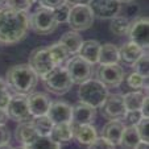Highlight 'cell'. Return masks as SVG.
<instances>
[{"label": "cell", "instance_id": "6da1fadb", "mask_svg": "<svg viewBox=\"0 0 149 149\" xmlns=\"http://www.w3.org/2000/svg\"><path fill=\"white\" fill-rule=\"evenodd\" d=\"M29 29L28 12L4 6L0 8V45H13L25 37Z\"/></svg>", "mask_w": 149, "mask_h": 149}, {"label": "cell", "instance_id": "7a4b0ae2", "mask_svg": "<svg viewBox=\"0 0 149 149\" xmlns=\"http://www.w3.org/2000/svg\"><path fill=\"white\" fill-rule=\"evenodd\" d=\"M8 87L19 95H29L37 86L38 77L28 63L15 65L8 69L6 74Z\"/></svg>", "mask_w": 149, "mask_h": 149}, {"label": "cell", "instance_id": "3957f363", "mask_svg": "<svg viewBox=\"0 0 149 149\" xmlns=\"http://www.w3.org/2000/svg\"><path fill=\"white\" fill-rule=\"evenodd\" d=\"M79 86H81L78 90L79 102L93 108H100V106L108 96V88L102 84L98 79L90 78Z\"/></svg>", "mask_w": 149, "mask_h": 149}, {"label": "cell", "instance_id": "277c9868", "mask_svg": "<svg viewBox=\"0 0 149 149\" xmlns=\"http://www.w3.org/2000/svg\"><path fill=\"white\" fill-rule=\"evenodd\" d=\"M42 82L45 84L46 90L56 95H63L69 93L74 84L66 68H62V66H56L50 73H48L42 78Z\"/></svg>", "mask_w": 149, "mask_h": 149}, {"label": "cell", "instance_id": "5b68a950", "mask_svg": "<svg viewBox=\"0 0 149 149\" xmlns=\"http://www.w3.org/2000/svg\"><path fill=\"white\" fill-rule=\"evenodd\" d=\"M57 26H58V23L56 21V17L52 9L40 7L29 17V28L34 33L41 34V36L53 33Z\"/></svg>", "mask_w": 149, "mask_h": 149}, {"label": "cell", "instance_id": "8992f818", "mask_svg": "<svg viewBox=\"0 0 149 149\" xmlns=\"http://www.w3.org/2000/svg\"><path fill=\"white\" fill-rule=\"evenodd\" d=\"M68 24L73 31H86L94 24V15L87 4H77L71 6L69 12Z\"/></svg>", "mask_w": 149, "mask_h": 149}, {"label": "cell", "instance_id": "52a82bcc", "mask_svg": "<svg viewBox=\"0 0 149 149\" xmlns=\"http://www.w3.org/2000/svg\"><path fill=\"white\" fill-rule=\"evenodd\" d=\"M28 65L34 70L37 77H41V79L56 68V65H54V62H53V58H52L50 53H49L48 46H46V48L34 49L31 53V56H29Z\"/></svg>", "mask_w": 149, "mask_h": 149}, {"label": "cell", "instance_id": "ba28073f", "mask_svg": "<svg viewBox=\"0 0 149 149\" xmlns=\"http://www.w3.org/2000/svg\"><path fill=\"white\" fill-rule=\"evenodd\" d=\"M96 78L106 87H119L124 81V70L119 63L99 65L96 69Z\"/></svg>", "mask_w": 149, "mask_h": 149}, {"label": "cell", "instance_id": "9c48e42d", "mask_svg": "<svg viewBox=\"0 0 149 149\" xmlns=\"http://www.w3.org/2000/svg\"><path fill=\"white\" fill-rule=\"evenodd\" d=\"M7 115L8 119H12L15 121L23 123V121H29L32 120V115L29 112V107H28V99L26 95H13L9 100L8 106L6 107Z\"/></svg>", "mask_w": 149, "mask_h": 149}, {"label": "cell", "instance_id": "30bf717a", "mask_svg": "<svg viewBox=\"0 0 149 149\" xmlns=\"http://www.w3.org/2000/svg\"><path fill=\"white\" fill-rule=\"evenodd\" d=\"M125 112L127 110L121 94H108L107 99L100 106V113L108 120H120Z\"/></svg>", "mask_w": 149, "mask_h": 149}, {"label": "cell", "instance_id": "8fae6325", "mask_svg": "<svg viewBox=\"0 0 149 149\" xmlns=\"http://www.w3.org/2000/svg\"><path fill=\"white\" fill-rule=\"evenodd\" d=\"M87 6L90 7L94 17L102 20L116 17L121 8L119 0H88Z\"/></svg>", "mask_w": 149, "mask_h": 149}, {"label": "cell", "instance_id": "7c38bea8", "mask_svg": "<svg viewBox=\"0 0 149 149\" xmlns=\"http://www.w3.org/2000/svg\"><path fill=\"white\" fill-rule=\"evenodd\" d=\"M66 70L73 83L82 84L91 77V65L82 59L79 56H73L66 63Z\"/></svg>", "mask_w": 149, "mask_h": 149}, {"label": "cell", "instance_id": "4fadbf2b", "mask_svg": "<svg viewBox=\"0 0 149 149\" xmlns=\"http://www.w3.org/2000/svg\"><path fill=\"white\" fill-rule=\"evenodd\" d=\"M149 20L146 16L137 17L130 24V31H128V36L131 37V42L139 45L143 48L144 50L148 49L149 45V37H148V26H149Z\"/></svg>", "mask_w": 149, "mask_h": 149}, {"label": "cell", "instance_id": "5bb4252c", "mask_svg": "<svg viewBox=\"0 0 149 149\" xmlns=\"http://www.w3.org/2000/svg\"><path fill=\"white\" fill-rule=\"evenodd\" d=\"M26 99H28V107L32 118H37V116H42L48 113V110L52 104V100L48 94L32 93L26 95Z\"/></svg>", "mask_w": 149, "mask_h": 149}, {"label": "cell", "instance_id": "9a60e30c", "mask_svg": "<svg viewBox=\"0 0 149 149\" xmlns=\"http://www.w3.org/2000/svg\"><path fill=\"white\" fill-rule=\"evenodd\" d=\"M71 113H73V107L66 102H54L50 104L48 110V116L53 124H61V123H70L71 121Z\"/></svg>", "mask_w": 149, "mask_h": 149}, {"label": "cell", "instance_id": "2e32d148", "mask_svg": "<svg viewBox=\"0 0 149 149\" xmlns=\"http://www.w3.org/2000/svg\"><path fill=\"white\" fill-rule=\"evenodd\" d=\"M95 116H96L95 108L79 102L73 107L70 123L75 124V125H84V124H90L91 125L94 123V120H95Z\"/></svg>", "mask_w": 149, "mask_h": 149}, {"label": "cell", "instance_id": "e0dca14e", "mask_svg": "<svg viewBox=\"0 0 149 149\" xmlns=\"http://www.w3.org/2000/svg\"><path fill=\"white\" fill-rule=\"evenodd\" d=\"M124 130H125V125L121 120H108L102 130V137L116 146L120 144Z\"/></svg>", "mask_w": 149, "mask_h": 149}, {"label": "cell", "instance_id": "ac0fdd59", "mask_svg": "<svg viewBox=\"0 0 149 149\" xmlns=\"http://www.w3.org/2000/svg\"><path fill=\"white\" fill-rule=\"evenodd\" d=\"M99 52H100V42L95 40H87L82 42L78 50V56L90 65H95L99 59Z\"/></svg>", "mask_w": 149, "mask_h": 149}, {"label": "cell", "instance_id": "d6986e66", "mask_svg": "<svg viewBox=\"0 0 149 149\" xmlns=\"http://www.w3.org/2000/svg\"><path fill=\"white\" fill-rule=\"evenodd\" d=\"M71 130H73V137L82 145H90L98 137L96 130L90 124H84V125L71 124Z\"/></svg>", "mask_w": 149, "mask_h": 149}, {"label": "cell", "instance_id": "ffe728a7", "mask_svg": "<svg viewBox=\"0 0 149 149\" xmlns=\"http://www.w3.org/2000/svg\"><path fill=\"white\" fill-rule=\"evenodd\" d=\"M143 54H145V50L140 48L139 45L133 44V42H127L119 49V61L124 62L127 65L132 66Z\"/></svg>", "mask_w": 149, "mask_h": 149}, {"label": "cell", "instance_id": "44dd1931", "mask_svg": "<svg viewBox=\"0 0 149 149\" xmlns=\"http://www.w3.org/2000/svg\"><path fill=\"white\" fill-rule=\"evenodd\" d=\"M15 135H16L17 141L21 143L24 146L29 145V144L38 136L36 132V130H34L33 125H32V120L20 123L16 128V133H15Z\"/></svg>", "mask_w": 149, "mask_h": 149}, {"label": "cell", "instance_id": "7402d4cb", "mask_svg": "<svg viewBox=\"0 0 149 149\" xmlns=\"http://www.w3.org/2000/svg\"><path fill=\"white\" fill-rule=\"evenodd\" d=\"M59 42L65 46L70 56H75V54H78V50H79V48H81L83 40H82L81 34H78V32L70 31V32H66V33L59 38Z\"/></svg>", "mask_w": 149, "mask_h": 149}, {"label": "cell", "instance_id": "603a6c76", "mask_svg": "<svg viewBox=\"0 0 149 149\" xmlns=\"http://www.w3.org/2000/svg\"><path fill=\"white\" fill-rule=\"evenodd\" d=\"M98 63L99 65L119 63V48H116L113 44H104V45H100Z\"/></svg>", "mask_w": 149, "mask_h": 149}, {"label": "cell", "instance_id": "cb8c5ba5", "mask_svg": "<svg viewBox=\"0 0 149 149\" xmlns=\"http://www.w3.org/2000/svg\"><path fill=\"white\" fill-rule=\"evenodd\" d=\"M49 137L54 140L56 143H66L73 139V130H71L70 123H61V124H54L52 133Z\"/></svg>", "mask_w": 149, "mask_h": 149}, {"label": "cell", "instance_id": "d4e9b609", "mask_svg": "<svg viewBox=\"0 0 149 149\" xmlns=\"http://www.w3.org/2000/svg\"><path fill=\"white\" fill-rule=\"evenodd\" d=\"M148 96V94H145L144 91L136 90L132 93H127L125 95H123L124 106H125L127 111H137L141 108L144 103V99Z\"/></svg>", "mask_w": 149, "mask_h": 149}, {"label": "cell", "instance_id": "484cf974", "mask_svg": "<svg viewBox=\"0 0 149 149\" xmlns=\"http://www.w3.org/2000/svg\"><path fill=\"white\" fill-rule=\"evenodd\" d=\"M140 143V137L136 127H125L120 140V145L124 149H135Z\"/></svg>", "mask_w": 149, "mask_h": 149}, {"label": "cell", "instance_id": "4316f807", "mask_svg": "<svg viewBox=\"0 0 149 149\" xmlns=\"http://www.w3.org/2000/svg\"><path fill=\"white\" fill-rule=\"evenodd\" d=\"M32 125L36 130L38 136H50L54 124L52 123V120L46 115H42L32 119Z\"/></svg>", "mask_w": 149, "mask_h": 149}, {"label": "cell", "instance_id": "83f0119b", "mask_svg": "<svg viewBox=\"0 0 149 149\" xmlns=\"http://www.w3.org/2000/svg\"><path fill=\"white\" fill-rule=\"evenodd\" d=\"M49 49V53H50L52 58H53V62L56 66H61L63 62L66 61V59L69 58V52L66 50V48L63 45H62L61 42H54V44H52V45L48 46Z\"/></svg>", "mask_w": 149, "mask_h": 149}, {"label": "cell", "instance_id": "f1b7e54d", "mask_svg": "<svg viewBox=\"0 0 149 149\" xmlns=\"http://www.w3.org/2000/svg\"><path fill=\"white\" fill-rule=\"evenodd\" d=\"M26 149H61V144L52 140L49 136H37Z\"/></svg>", "mask_w": 149, "mask_h": 149}, {"label": "cell", "instance_id": "f546056e", "mask_svg": "<svg viewBox=\"0 0 149 149\" xmlns=\"http://www.w3.org/2000/svg\"><path fill=\"white\" fill-rule=\"evenodd\" d=\"M130 24L131 21L128 19L121 16H116L113 19H111L110 29L116 36H125V34H128V31H130Z\"/></svg>", "mask_w": 149, "mask_h": 149}, {"label": "cell", "instance_id": "4dcf8cb0", "mask_svg": "<svg viewBox=\"0 0 149 149\" xmlns=\"http://www.w3.org/2000/svg\"><path fill=\"white\" fill-rule=\"evenodd\" d=\"M148 65H149V59H148V54L145 53V54H143L135 63H133L132 68L135 69V73L140 74L141 77H144V78L148 79V74H149Z\"/></svg>", "mask_w": 149, "mask_h": 149}, {"label": "cell", "instance_id": "1f68e13d", "mask_svg": "<svg viewBox=\"0 0 149 149\" xmlns=\"http://www.w3.org/2000/svg\"><path fill=\"white\" fill-rule=\"evenodd\" d=\"M11 98H12V95L9 93V87H8V84H7L6 79L0 78V108L6 110Z\"/></svg>", "mask_w": 149, "mask_h": 149}, {"label": "cell", "instance_id": "d6a6232c", "mask_svg": "<svg viewBox=\"0 0 149 149\" xmlns=\"http://www.w3.org/2000/svg\"><path fill=\"white\" fill-rule=\"evenodd\" d=\"M143 119V115H141L140 110L137 111H127L125 115L123 116V124L125 127H136L137 123Z\"/></svg>", "mask_w": 149, "mask_h": 149}, {"label": "cell", "instance_id": "836d02e7", "mask_svg": "<svg viewBox=\"0 0 149 149\" xmlns=\"http://www.w3.org/2000/svg\"><path fill=\"white\" fill-rule=\"evenodd\" d=\"M145 82H146V78L141 77L140 74L135 73V71L127 77V83H128V86H130L131 88H135V90L143 88L144 86H145Z\"/></svg>", "mask_w": 149, "mask_h": 149}, {"label": "cell", "instance_id": "e575fe53", "mask_svg": "<svg viewBox=\"0 0 149 149\" xmlns=\"http://www.w3.org/2000/svg\"><path fill=\"white\" fill-rule=\"evenodd\" d=\"M71 6L68 3H65L63 6L58 7V8L53 9V13L54 17H56V21L57 23H68V19H69V12H70Z\"/></svg>", "mask_w": 149, "mask_h": 149}, {"label": "cell", "instance_id": "d590c367", "mask_svg": "<svg viewBox=\"0 0 149 149\" xmlns=\"http://www.w3.org/2000/svg\"><path fill=\"white\" fill-rule=\"evenodd\" d=\"M6 6L12 9H16V11L28 12V9L33 4L31 0H6Z\"/></svg>", "mask_w": 149, "mask_h": 149}, {"label": "cell", "instance_id": "8d00e7d4", "mask_svg": "<svg viewBox=\"0 0 149 149\" xmlns=\"http://www.w3.org/2000/svg\"><path fill=\"white\" fill-rule=\"evenodd\" d=\"M148 124L149 120L148 118H143L136 125V130H137L139 137H140V141L143 143H149V133H148Z\"/></svg>", "mask_w": 149, "mask_h": 149}, {"label": "cell", "instance_id": "74e56055", "mask_svg": "<svg viewBox=\"0 0 149 149\" xmlns=\"http://www.w3.org/2000/svg\"><path fill=\"white\" fill-rule=\"evenodd\" d=\"M88 149H116V146L111 144L110 141H107L106 139L96 137V140H94V143L88 145Z\"/></svg>", "mask_w": 149, "mask_h": 149}, {"label": "cell", "instance_id": "f35d334b", "mask_svg": "<svg viewBox=\"0 0 149 149\" xmlns=\"http://www.w3.org/2000/svg\"><path fill=\"white\" fill-rule=\"evenodd\" d=\"M40 3V6L44 7V8H48V9H56L58 7L63 6L66 3V0H37Z\"/></svg>", "mask_w": 149, "mask_h": 149}, {"label": "cell", "instance_id": "ab89813d", "mask_svg": "<svg viewBox=\"0 0 149 149\" xmlns=\"http://www.w3.org/2000/svg\"><path fill=\"white\" fill-rule=\"evenodd\" d=\"M9 140H11V133H9V131L7 130L6 125H0V145L9 143Z\"/></svg>", "mask_w": 149, "mask_h": 149}, {"label": "cell", "instance_id": "60d3db41", "mask_svg": "<svg viewBox=\"0 0 149 149\" xmlns=\"http://www.w3.org/2000/svg\"><path fill=\"white\" fill-rule=\"evenodd\" d=\"M148 107H149V98L146 96V98L144 99V103H143V106H141V108H140V112H141V115H143V118H148L149 116Z\"/></svg>", "mask_w": 149, "mask_h": 149}, {"label": "cell", "instance_id": "b9f144b4", "mask_svg": "<svg viewBox=\"0 0 149 149\" xmlns=\"http://www.w3.org/2000/svg\"><path fill=\"white\" fill-rule=\"evenodd\" d=\"M8 121V115L4 108H0V125H6Z\"/></svg>", "mask_w": 149, "mask_h": 149}, {"label": "cell", "instance_id": "7bdbcfd3", "mask_svg": "<svg viewBox=\"0 0 149 149\" xmlns=\"http://www.w3.org/2000/svg\"><path fill=\"white\" fill-rule=\"evenodd\" d=\"M84 0H66V3L70 6H77V4H83Z\"/></svg>", "mask_w": 149, "mask_h": 149}, {"label": "cell", "instance_id": "ee69618b", "mask_svg": "<svg viewBox=\"0 0 149 149\" xmlns=\"http://www.w3.org/2000/svg\"><path fill=\"white\" fill-rule=\"evenodd\" d=\"M135 149H148V143H143V141H140L139 145L136 146Z\"/></svg>", "mask_w": 149, "mask_h": 149}, {"label": "cell", "instance_id": "f6af8a7d", "mask_svg": "<svg viewBox=\"0 0 149 149\" xmlns=\"http://www.w3.org/2000/svg\"><path fill=\"white\" fill-rule=\"evenodd\" d=\"M0 149H13V146H12L9 143H7V144H3V145H0Z\"/></svg>", "mask_w": 149, "mask_h": 149}, {"label": "cell", "instance_id": "bcb514c9", "mask_svg": "<svg viewBox=\"0 0 149 149\" xmlns=\"http://www.w3.org/2000/svg\"><path fill=\"white\" fill-rule=\"evenodd\" d=\"M120 3H131V1H133V0H119Z\"/></svg>", "mask_w": 149, "mask_h": 149}, {"label": "cell", "instance_id": "7dc6e473", "mask_svg": "<svg viewBox=\"0 0 149 149\" xmlns=\"http://www.w3.org/2000/svg\"><path fill=\"white\" fill-rule=\"evenodd\" d=\"M13 149H26V146L21 145V146H17V148H13Z\"/></svg>", "mask_w": 149, "mask_h": 149}, {"label": "cell", "instance_id": "c3c4849f", "mask_svg": "<svg viewBox=\"0 0 149 149\" xmlns=\"http://www.w3.org/2000/svg\"><path fill=\"white\" fill-rule=\"evenodd\" d=\"M31 1H32V4H34V3L37 1V0H31Z\"/></svg>", "mask_w": 149, "mask_h": 149}, {"label": "cell", "instance_id": "681fc988", "mask_svg": "<svg viewBox=\"0 0 149 149\" xmlns=\"http://www.w3.org/2000/svg\"><path fill=\"white\" fill-rule=\"evenodd\" d=\"M1 1H3V0H0V3H1Z\"/></svg>", "mask_w": 149, "mask_h": 149}]
</instances>
